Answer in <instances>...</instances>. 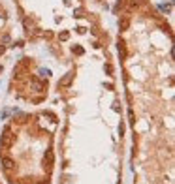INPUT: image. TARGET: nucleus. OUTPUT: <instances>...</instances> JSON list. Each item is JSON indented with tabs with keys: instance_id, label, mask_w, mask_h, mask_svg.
Wrapping results in <instances>:
<instances>
[{
	"instance_id": "nucleus-6",
	"label": "nucleus",
	"mask_w": 175,
	"mask_h": 184,
	"mask_svg": "<svg viewBox=\"0 0 175 184\" xmlns=\"http://www.w3.org/2000/svg\"><path fill=\"white\" fill-rule=\"evenodd\" d=\"M119 53H121V57H123V58L126 57V47H124V41H119Z\"/></svg>"
},
{
	"instance_id": "nucleus-8",
	"label": "nucleus",
	"mask_w": 175,
	"mask_h": 184,
	"mask_svg": "<svg viewBox=\"0 0 175 184\" xmlns=\"http://www.w3.org/2000/svg\"><path fill=\"white\" fill-rule=\"evenodd\" d=\"M124 6V0H119V2H117V6H115V12H119V9H121Z\"/></svg>"
},
{
	"instance_id": "nucleus-11",
	"label": "nucleus",
	"mask_w": 175,
	"mask_h": 184,
	"mask_svg": "<svg viewBox=\"0 0 175 184\" xmlns=\"http://www.w3.org/2000/svg\"><path fill=\"white\" fill-rule=\"evenodd\" d=\"M6 51V47H2V45H0V55H2V53Z\"/></svg>"
},
{
	"instance_id": "nucleus-1",
	"label": "nucleus",
	"mask_w": 175,
	"mask_h": 184,
	"mask_svg": "<svg viewBox=\"0 0 175 184\" xmlns=\"http://www.w3.org/2000/svg\"><path fill=\"white\" fill-rule=\"evenodd\" d=\"M13 141H15V135L12 134V130L6 126L4 132H2V137H0V148H2V150H8L9 147L13 145Z\"/></svg>"
},
{
	"instance_id": "nucleus-2",
	"label": "nucleus",
	"mask_w": 175,
	"mask_h": 184,
	"mask_svg": "<svg viewBox=\"0 0 175 184\" xmlns=\"http://www.w3.org/2000/svg\"><path fill=\"white\" fill-rule=\"evenodd\" d=\"M55 164V154H53V150H45V154H43V167L45 169H51Z\"/></svg>"
},
{
	"instance_id": "nucleus-3",
	"label": "nucleus",
	"mask_w": 175,
	"mask_h": 184,
	"mask_svg": "<svg viewBox=\"0 0 175 184\" xmlns=\"http://www.w3.org/2000/svg\"><path fill=\"white\" fill-rule=\"evenodd\" d=\"M2 167H4L6 171H9V169H13V167H15V161H13L12 158L4 156V158H2Z\"/></svg>"
},
{
	"instance_id": "nucleus-5",
	"label": "nucleus",
	"mask_w": 175,
	"mask_h": 184,
	"mask_svg": "<svg viewBox=\"0 0 175 184\" xmlns=\"http://www.w3.org/2000/svg\"><path fill=\"white\" fill-rule=\"evenodd\" d=\"M72 79H73V71H70V73H66V77H64L60 83H59V86H70V83H72Z\"/></svg>"
},
{
	"instance_id": "nucleus-10",
	"label": "nucleus",
	"mask_w": 175,
	"mask_h": 184,
	"mask_svg": "<svg viewBox=\"0 0 175 184\" xmlns=\"http://www.w3.org/2000/svg\"><path fill=\"white\" fill-rule=\"evenodd\" d=\"M38 184H49V180H38Z\"/></svg>"
},
{
	"instance_id": "nucleus-4",
	"label": "nucleus",
	"mask_w": 175,
	"mask_h": 184,
	"mask_svg": "<svg viewBox=\"0 0 175 184\" xmlns=\"http://www.w3.org/2000/svg\"><path fill=\"white\" fill-rule=\"evenodd\" d=\"M32 89H34L36 92H41V90H45V83H41L38 79H32Z\"/></svg>"
},
{
	"instance_id": "nucleus-7",
	"label": "nucleus",
	"mask_w": 175,
	"mask_h": 184,
	"mask_svg": "<svg viewBox=\"0 0 175 184\" xmlns=\"http://www.w3.org/2000/svg\"><path fill=\"white\" fill-rule=\"evenodd\" d=\"M128 25H130V21H128V19H123L121 23H119V26H121V30H126V28H128Z\"/></svg>"
},
{
	"instance_id": "nucleus-9",
	"label": "nucleus",
	"mask_w": 175,
	"mask_h": 184,
	"mask_svg": "<svg viewBox=\"0 0 175 184\" xmlns=\"http://www.w3.org/2000/svg\"><path fill=\"white\" fill-rule=\"evenodd\" d=\"M72 51H73V53H77V55H83V49H81V47H73Z\"/></svg>"
}]
</instances>
